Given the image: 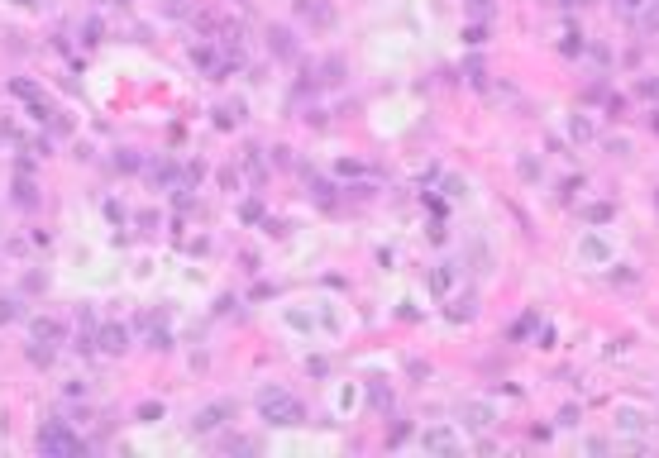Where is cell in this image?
<instances>
[{
  "label": "cell",
  "mask_w": 659,
  "mask_h": 458,
  "mask_svg": "<svg viewBox=\"0 0 659 458\" xmlns=\"http://www.w3.org/2000/svg\"><path fill=\"white\" fill-rule=\"evenodd\" d=\"M263 420L268 425H296L301 420V401L296 396H287V391H263Z\"/></svg>",
  "instance_id": "6da1fadb"
},
{
  "label": "cell",
  "mask_w": 659,
  "mask_h": 458,
  "mask_svg": "<svg viewBox=\"0 0 659 458\" xmlns=\"http://www.w3.org/2000/svg\"><path fill=\"white\" fill-rule=\"evenodd\" d=\"M43 449H77V439H72L67 430H58V425H48V430H43Z\"/></svg>",
  "instance_id": "7a4b0ae2"
},
{
  "label": "cell",
  "mask_w": 659,
  "mask_h": 458,
  "mask_svg": "<svg viewBox=\"0 0 659 458\" xmlns=\"http://www.w3.org/2000/svg\"><path fill=\"white\" fill-rule=\"evenodd\" d=\"M100 339H105V349H110V354H120V349H124V330H120V325H105V330H100Z\"/></svg>",
  "instance_id": "3957f363"
}]
</instances>
